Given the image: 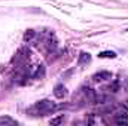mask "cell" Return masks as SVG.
<instances>
[{
	"mask_svg": "<svg viewBox=\"0 0 128 126\" xmlns=\"http://www.w3.org/2000/svg\"><path fill=\"white\" fill-rule=\"evenodd\" d=\"M55 110H58V105H55L49 99H42V101H37L27 111L32 113V114H37V116H45L48 113H54Z\"/></svg>",
	"mask_w": 128,
	"mask_h": 126,
	"instance_id": "6da1fadb",
	"label": "cell"
},
{
	"mask_svg": "<svg viewBox=\"0 0 128 126\" xmlns=\"http://www.w3.org/2000/svg\"><path fill=\"white\" fill-rule=\"evenodd\" d=\"M112 73L109 71H100V73H96L92 76V80L94 82H104V80H112Z\"/></svg>",
	"mask_w": 128,
	"mask_h": 126,
	"instance_id": "7a4b0ae2",
	"label": "cell"
},
{
	"mask_svg": "<svg viewBox=\"0 0 128 126\" xmlns=\"http://www.w3.org/2000/svg\"><path fill=\"white\" fill-rule=\"evenodd\" d=\"M54 95H55L57 98H64V96L67 95V89L64 88V85H57V86L54 88Z\"/></svg>",
	"mask_w": 128,
	"mask_h": 126,
	"instance_id": "3957f363",
	"label": "cell"
},
{
	"mask_svg": "<svg viewBox=\"0 0 128 126\" xmlns=\"http://www.w3.org/2000/svg\"><path fill=\"white\" fill-rule=\"evenodd\" d=\"M4 125V126H15L18 125V122L16 120H14L12 117H9V116H2L0 117V126Z\"/></svg>",
	"mask_w": 128,
	"mask_h": 126,
	"instance_id": "277c9868",
	"label": "cell"
},
{
	"mask_svg": "<svg viewBox=\"0 0 128 126\" xmlns=\"http://www.w3.org/2000/svg\"><path fill=\"white\" fill-rule=\"evenodd\" d=\"M90 61H91V55L86 54V52H80V55L78 58V64L79 65H85V64H88Z\"/></svg>",
	"mask_w": 128,
	"mask_h": 126,
	"instance_id": "5b68a950",
	"label": "cell"
},
{
	"mask_svg": "<svg viewBox=\"0 0 128 126\" xmlns=\"http://www.w3.org/2000/svg\"><path fill=\"white\" fill-rule=\"evenodd\" d=\"M98 58H109V60H113L116 58V54L113 51H104V52H100L98 54Z\"/></svg>",
	"mask_w": 128,
	"mask_h": 126,
	"instance_id": "8992f818",
	"label": "cell"
},
{
	"mask_svg": "<svg viewBox=\"0 0 128 126\" xmlns=\"http://www.w3.org/2000/svg\"><path fill=\"white\" fill-rule=\"evenodd\" d=\"M63 122H64V114H61V116H58V117L52 119L49 123H51V125H60V123H63Z\"/></svg>",
	"mask_w": 128,
	"mask_h": 126,
	"instance_id": "52a82bcc",
	"label": "cell"
},
{
	"mask_svg": "<svg viewBox=\"0 0 128 126\" xmlns=\"http://www.w3.org/2000/svg\"><path fill=\"white\" fill-rule=\"evenodd\" d=\"M33 36H34V31L33 30H28V31L26 33V36H24V40H32Z\"/></svg>",
	"mask_w": 128,
	"mask_h": 126,
	"instance_id": "ba28073f",
	"label": "cell"
},
{
	"mask_svg": "<svg viewBox=\"0 0 128 126\" xmlns=\"http://www.w3.org/2000/svg\"><path fill=\"white\" fill-rule=\"evenodd\" d=\"M127 31H128V30H127Z\"/></svg>",
	"mask_w": 128,
	"mask_h": 126,
	"instance_id": "9c48e42d",
	"label": "cell"
}]
</instances>
